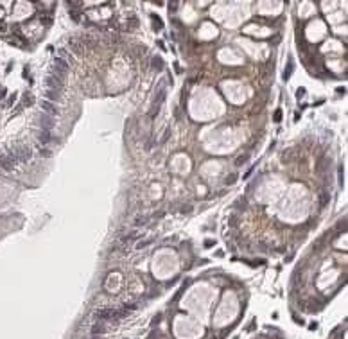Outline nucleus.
Segmentation results:
<instances>
[{"mask_svg":"<svg viewBox=\"0 0 348 339\" xmlns=\"http://www.w3.org/2000/svg\"><path fill=\"white\" fill-rule=\"evenodd\" d=\"M129 312L128 310H113V309H106V310H99L95 314V318L99 321H118V319L126 318Z\"/></svg>","mask_w":348,"mask_h":339,"instance_id":"f257e3e1","label":"nucleus"},{"mask_svg":"<svg viewBox=\"0 0 348 339\" xmlns=\"http://www.w3.org/2000/svg\"><path fill=\"white\" fill-rule=\"evenodd\" d=\"M47 90H54V92H59V93H61V90H63V79H61L59 76H56V74H50V76L47 77Z\"/></svg>","mask_w":348,"mask_h":339,"instance_id":"f03ea898","label":"nucleus"},{"mask_svg":"<svg viewBox=\"0 0 348 339\" xmlns=\"http://www.w3.org/2000/svg\"><path fill=\"white\" fill-rule=\"evenodd\" d=\"M67 72H68V63L63 59V58H56V59H54V74L59 76L61 79H65Z\"/></svg>","mask_w":348,"mask_h":339,"instance_id":"7ed1b4c3","label":"nucleus"},{"mask_svg":"<svg viewBox=\"0 0 348 339\" xmlns=\"http://www.w3.org/2000/svg\"><path fill=\"white\" fill-rule=\"evenodd\" d=\"M31 147L29 145H18L16 149H15V153H13V156H15V160H20V161H27V160H31Z\"/></svg>","mask_w":348,"mask_h":339,"instance_id":"20e7f679","label":"nucleus"},{"mask_svg":"<svg viewBox=\"0 0 348 339\" xmlns=\"http://www.w3.org/2000/svg\"><path fill=\"white\" fill-rule=\"evenodd\" d=\"M15 163H16V160L13 156V153H9V154H0V165H2L5 171H11V169L15 167Z\"/></svg>","mask_w":348,"mask_h":339,"instance_id":"39448f33","label":"nucleus"},{"mask_svg":"<svg viewBox=\"0 0 348 339\" xmlns=\"http://www.w3.org/2000/svg\"><path fill=\"white\" fill-rule=\"evenodd\" d=\"M41 108H43V110H45V113H49V115H56V113H58L56 106H54L50 100H41Z\"/></svg>","mask_w":348,"mask_h":339,"instance_id":"423d86ee","label":"nucleus"},{"mask_svg":"<svg viewBox=\"0 0 348 339\" xmlns=\"http://www.w3.org/2000/svg\"><path fill=\"white\" fill-rule=\"evenodd\" d=\"M39 122H43V124H41V127H43L45 131H50V127H52V119H50V117L41 115V117H39Z\"/></svg>","mask_w":348,"mask_h":339,"instance_id":"0eeeda50","label":"nucleus"},{"mask_svg":"<svg viewBox=\"0 0 348 339\" xmlns=\"http://www.w3.org/2000/svg\"><path fill=\"white\" fill-rule=\"evenodd\" d=\"M151 20H153V29H155V31H162V27H163L162 18L156 16V15H151Z\"/></svg>","mask_w":348,"mask_h":339,"instance_id":"6e6552de","label":"nucleus"},{"mask_svg":"<svg viewBox=\"0 0 348 339\" xmlns=\"http://www.w3.org/2000/svg\"><path fill=\"white\" fill-rule=\"evenodd\" d=\"M45 95H47L49 100H59L61 99V93H59V92H54V90H47Z\"/></svg>","mask_w":348,"mask_h":339,"instance_id":"1a4fd4ad","label":"nucleus"},{"mask_svg":"<svg viewBox=\"0 0 348 339\" xmlns=\"http://www.w3.org/2000/svg\"><path fill=\"white\" fill-rule=\"evenodd\" d=\"M104 332H106V327L102 325V321H99L97 325L92 327V334H104Z\"/></svg>","mask_w":348,"mask_h":339,"instance_id":"9d476101","label":"nucleus"},{"mask_svg":"<svg viewBox=\"0 0 348 339\" xmlns=\"http://www.w3.org/2000/svg\"><path fill=\"white\" fill-rule=\"evenodd\" d=\"M39 142L41 144H49L50 142V131H45V129H41V133H39Z\"/></svg>","mask_w":348,"mask_h":339,"instance_id":"9b49d317","label":"nucleus"},{"mask_svg":"<svg viewBox=\"0 0 348 339\" xmlns=\"http://www.w3.org/2000/svg\"><path fill=\"white\" fill-rule=\"evenodd\" d=\"M292 70H294V63H292V59H289V63H287V70L284 72V79H285V81H287V79L291 77Z\"/></svg>","mask_w":348,"mask_h":339,"instance_id":"f8f14e48","label":"nucleus"},{"mask_svg":"<svg viewBox=\"0 0 348 339\" xmlns=\"http://www.w3.org/2000/svg\"><path fill=\"white\" fill-rule=\"evenodd\" d=\"M153 66H155L156 70H162V68H163V61H162V58H153Z\"/></svg>","mask_w":348,"mask_h":339,"instance_id":"ddd939ff","label":"nucleus"},{"mask_svg":"<svg viewBox=\"0 0 348 339\" xmlns=\"http://www.w3.org/2000/svg\"><path fill=\"white\" fill-rule=\"evenodd\" d=\"M337 178H339V185L343 187V183H345V171H343V167H339V171H337Z\"/></svg>","mask_w":348,"mask_h":339,"instance_id":"4468645a","label":"nucleus"},{"mask_svg":"<svg viewBox=\"0 0 348 339\" xmlns=\"http://www.w3.org/2000/svg\"><path fill=\"white\" fill-rule=\"evenodd\" d=\"M327 203H329V194L325 192V194H321V206H327Z\"/></svg>","mask_w":348,"mask_h":339,"instance_id":"2eb2a0df","label":"nucleus"},{"mask_svg":"<svg viewBox=\"0 0 348 339\" xmlns=\"http://www.w3.org/2000/svg\"><path fill=\"white\" fill-rule=\"evenodd\" d=\"M235 180H237V174H230V176L226 178V183H228V185H232V183H235Z\"/></svg>","mask_w":348,"mask_h":339,"instance_id":"dca6fc26","label":"nucleus"},{"mask_svg":"<svg viewBox=\"0 0 348 339\" xmlns=\"http://www.w3.org/2000/svg\"><path fill=\"white\" fill-rule=\"evenodd\" d=\"M345 222H346L345 219H343V221H339V224H337V230H339V232H341V230H343V232L346 230V224H345Z\"/></svg>","mask_w":348,"mask_h":339,"instance_id":"f3484780","label":"nucleus"},{"mask_svg":"<svg viewBox=\"0 0 348 339\" xmlns=\"http://www.w3.org/2000/svg\"><path fill=\"white\" fill-rule=\"evenodd\" d=\"M70 16H72V20H74V22H79V20H81L79 13H76V11H70Z\"/></svg>","mask_w":348,"mask_h":339,"instance_id":"a211bd4d","label":"nucleus"},{"mask_svg":"<svg viewBox=\"0 0 348 339\" xmlns=\"http://www.w3.org/2000/svg\"><path fill=\"white\" fill-rule=\"evenodd\" d=\"M280 120H282V111L276 110V111H275V122H280Z\"/></svg>","mask_w":348,"mask_h":339,"instance_id":"6ab92c4d","label":"nucleus"},{"mask_svg":"<svg viewBox=\"0 0 348 339\" xmlns=\"http://www.w3.org/2000/svg\"><path fill=\"white\" fill-rule=\"evenodd\" d=\"M190 210H192V206H190V205H183V206H181V212H183V214H189Z\"/></svg>","mask_w":348,"mask_h":339,"instance_id":"aec40b11","label":"nucleus"},{"mask_svg":"<svg viewBox=\"0 0 348 339\" xmlns=\"http://www.w3.org/2000/svg\"><path fill=\"white\" fill-rule=\"evenodd\" d=\"M248 160V154H244V156H241V158H237V165H242L244 161Z\"/></svg>","mask_w":348,"mask_h":339,"instance_id":"412c9836","label":"nucleus"},{"mask_svg":"<svg viewBox=\"0 0 348 339\" xmlns=\"http://www.w3.org/2000/svg\"><path fill=\"white\" fill-rule=\"evenodd\" d=\"M41 20L45 22V25H50V22H52V20H50V16H43Z\"/></svg>","mask_w":348,"mask_h":339,"instance_id":"4be33fe9","label":"nucleus"},{"mask_svg":"<svg viewBox=\"0 0 348 339\" xmlns=\"http://www.w3.org/2000/svg\"><path fill=\"white\" fill-rule=\"evenodd\" d=\"M205 246H206V248H210V246H213V242H212V240H206V242H205Z\"/></svg>","mask_w":348,"mask_h":339,"instance_id":"5701e85b","label":"nucleus"},{"mask_svg":"<svg viewBox=\"0 0 348 339\" xmlns=\"http://www.w3.org/2000/svg\"><path fill=\"white\" fill-rule=\"evenodd\" d=\"M2 31H5V25H4V22H0V32Z\"/></svg>","mask_w":348,"mask_h":339,"instance_id":"b1692460","label":"nucleus"}]
</instances>
